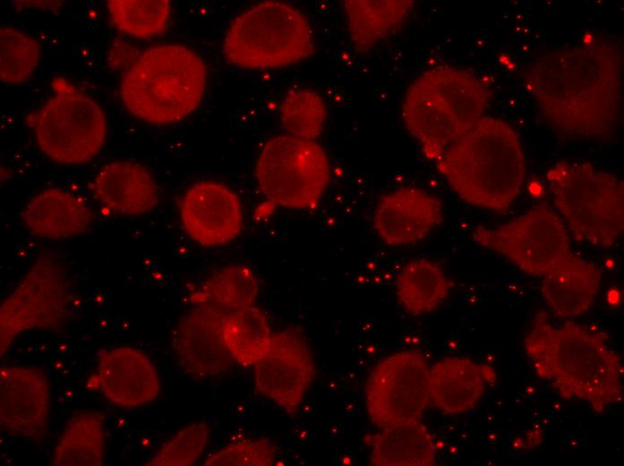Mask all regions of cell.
<instances>
[{
    "mask_svg": "<svg viewBox=\"0 0 624 466\" xmlns=\"http://www.w3.org/2000/svg\"><path fill=\"white\" fill-rule=\"evenodd\" d=\"M621 78L620 47L594 39L538 55L525 69L524 82L553 130L568 137L599 140L618 126Z\"/></svg>",
    "mask_w": 624,
    "mask_h": 466,
    "instance_id": "cell-1",
    "label": "cell"
},
{
    "mask_svg": "<svg viewBox=\"0 0 624 466\" xmlns=\"http://www.w3.org/2000/svg\"><path fill=\"white\" fill-rule=\"evenodd\" d=\"M524 350L536 375L562 398L584 401L596 414L622 401L623 362L604 332L571 321L556 325L539 310Z\"/></svg>",
    "mask_w": 624,
    "mask_h": 466,
    "instance_id": "cell-2",
    "label": "cell"
},
{
    "mask_svg": "<svg viewBox=\"0 0 624 466\" xmlns=\"http://www.w3.org/2000/svg\"><path fill=\"white\" fill-rule=\"evenodd\" d=\"M437 168L464 202L506 213L522 191L526 165L516 132L484 116L446 149Z\"/></svg>",
    "mask_w": 624,
    "mask_h": 466,
    "instance_id": "cell-3",
    "label": "cell"
},
{
    "mask_svg": "<svg viewBox=\"0 0 624 466\" xmlns=\"http://www.w3.org/2000/svg\"><path fill=\"white\" fill-rule=\"evenodd\" d=\"M490 96L487 84L472 71L434 66L407 89L402 103L403 121L425 157L437 162L484 116Z\"/></svg>",
    "mask_w": 624,
    "mask_h": 466,
    "instance_id": "cell-4",
    "label": "cell"
},
{
    "mask_svg": "<svg viewBox=\"0 0 624 466\" xmlns=\"http://www.w3.org/2000/svg\"><path fill=\"white\" fill-rule=\"evenodd\" d=\"M207 71L191 49L165 44L143 51L124 73L121 99L137 118L152 124L181 120L199 105Z\"/></svg>",
    "mask_w": 624,
    "mask_h": 466,
    "instance_id": "cell-5",
    "label": "cell"
},
{
    "mask_svg": "<svg viewBox=\"0 0 624 466\" xmlns=\"http://www.w3.org/2000/svg\"><path fill=\"white\" fill-rule=\"evenodd\" d=\"M553 202L576 241L611 247L624 229V184L586 161L559 162L548 173Z\"/></svg>",
    "mask_w": 624,
    "mask_h": 466,
    "instance_id": "cell-6",
    "label": "cell"
},
{
    "mask_svg": "<svg viewBox=\"0 0 624 466\" xmlns=\"http://www.w3.org/2000/svg\"><path fill=\"white\" fill-rule=\"evenodd\" d=\"M227 61L247 69L290 65L311 56L315 42L305 15L278 1H264L238 14L222 44Z\"/></svg>",
    "mask_w": 624,
    "mask_h": 466,
    "instance_id": "cell-7",
    "label": "cell"
},
{
    "mask_svg": "<svg viewBox=\"0 0 624 466\" xmlns=\"http://www.w3.org/2000/svg\"><path fill=\"white\" fill-rule=\"evenodd\" d=\"M74 304L65 263L53 252L40 253L1 303V358L23 332L64 328L72 320Z\"/></svg>",
    "mask_w": 624,
    "mask_h": 466,
    "instance_id": "cell-8",
    "label": "cell"
},
{
    "mask_svg": "<svg viewBox=\"0 0 624 466\" xmlns=\"http://www.w3.org/2000/svg\"><path fill=\"white\" fill-rule=\"evenodd\" d=\"M258 185L273 203L295 208L315 207L330 177L326 154L314 141L291 135L270 139L258 157Z\"/></svg>",
    "mask_w": 624,
    "mask_h": 466,
    "instance_id": "cell-9",
    "label": "cell"
},
{
    "mask_svg": "<svg viewBox=\"0 0 624 466\" xmlns=\"http://www.w3.org/2000/svg\"><path fill=\"white\" fill-rule=\"evenodd\" d=\"M107 121L100 105L72 85H56V95L40 109L35 135L40 150L65 164L90 161L100 151Z\"/></svg>",
    "mask_w": 624,
    "mask_h": 466,
    "instance_id": "cell-10",
    "label": "cell"
},
{
    "mask_svg": "<svg viewBox=\"0 0 624 466\" xmlns=\"http://www.w3.org/2000/svg\"><path fill=\"white\" fill-rule=\"evenodd\" d=\"M472 236L478 245L539 278L572 254L570 238L561 218L546 204L534 206L495 228L477 226Z\"/></svg>",
    "mask_w": 624,
    "mask_h": 466,
    "instance_id": "cell-11",
    "label": "cell"
},
{
    "mask_svg": "<svg viewBox=\"0 0 624 466\" xmlns=\"http://www.w3.org/2000/svg\"><path fill=\"white\" fill-rule=\"evenodd\" d=\"M430 366L420 350H401L381 359L366 383L368 416L377 428L420 420L430 401Z\"/></svg>",
    "mask_w": 624,
    "mask_h": 466,
    "instance_id": "cell-12",
    "label": "cell"
},
{
    "mask_svg": "<svg viewBox=\"0 0 624 466\" xmlns=\"http://www.w3.org/2000/svg\"><path fill=\"white\" fill-rule=\"evenodd\" d=\"M254 366L257 393L287 413H296L316 376L315 359L305 336L295 329L272 334L266 353Z\"/></svg>",
    "mask_w": 624,
    "mask_h": 466,
    "instance_id": "cell-13",
    "label": "cell"
},
{
    "mask_svg": "<svg viewBox=\"0 0 624 466\" xmlns=\"http://www.w3.org/2000/svg\"><path fill=\"white\" fill-rule=\"evenodd\" d=\"M230 312L199 304L183 316L172 332V349L180 368L197 380L225 373L234 360L224 341Z\"/></svg>",
    "mask_w": 624,
    "mask_h": 466,
    "instance_id": "cell-14",
    "label": "cell"
},
{
    "mask_svg": "<svg viewBox=\"0 0 624 466\" xmlns=\"http://www.w3.org/2000/svg\"><path fill=\"white\" fill-rule=\"evenodd\" d=\"M50 387L40 369L2 366L0 425L12 436L41 441L48 428Z\"/></svg>",
    "mask_w": 624,
    "mask_h": 466,
    "instance_id": "cell-15",
    "label": "cell"
},
{
    "mask_svg": "<svg viewBox=\"0 0 624 466\" xmlns=\"http://www.w3.org/2000/svg\"><path fill=\"white\" fill-rule=\"evenodd\" d=\"M180 218L189 237L206 246L235 238L243 220L238 196L224 185L211 181L195 184L185 193Z\"/></svg>",
    "mask_w": 624,
    "mask_h": 466,
    "instance_id": "cell-16",
    "label": "cell"
},
{
    "mask_svg": "<svg viewBox=\"0 0 624 466\" xmlns=\"http://www.w3.org/2000/svg\"><path fill=\"white\" fill-rule=\"evenodd\" d=\"M97 376L105 398L123 408L148 404L160 391L159 374L152 361L142 350L130 346L100 350Z\"/></svg>",
    "mask_w": 624,
    "mask_h": 466,
    "instance_id": "cell-17",
    "label": "cell"
},
{
    "mask_svg": "<svg viewBox=\"0 0 624 466\" xmlns=\"http://www.w3.org/2000/svg\"><path fill=\"white\" fill-rule=\"evenodd\" d=\"M443 220L438 198L415 186H404L386 194L378 201L373 227L387 245L403 246L419 242Z\"/></svg>",
    "mask_w": 624,
    "mask_h": 466,
    "instance_id": "cell-18",
    "label": "cell"
},
{
    "mask_svg": "<svg viewBox=\"0 0 624 466\" xmlns=\"http://www.w3.org/2000/svg\"><path fill=\"white\" fill-rule=\"evenodd\" d=\"M541 280L542 298L553 314L574 318L589 310L602 282L599 267L572 253Z\"/></svg>",
    "mask_w": 624,
    "mask_h": 466,
    "instance_id": "cell-19",
    "label": "cell"
},
{
    "mask_svg": "<svg viewBox=\"0 0 624 466\" xmlns=\"http://www.w3.org/2000/svg\"><path fill=\"white\" fill-rule=\"evenodd\" d=\"M495 376L490 367L468 358H443L430 367V401L447 415L467 412L475 407Z\"/></svg>",
    "mask_w": 624,
    "mask_h": 466,
    "instance_id": "cell-20",
    "label": "cell"
},
{
    "mask_svg": "<svg viewBox=\"0 0 624 466\" xmlns=\"http://www.w3.org/2000/svg\"><path fill=\"white\" fill-rule=\"evenodd\" d=\"M92 190L102 205L126 215L150 211L159 198L157 185L146 168L126 160L104 165L93 180Z\"/></svg>",
    "mask_w": 624,
    "mask_h": 466,
    "instance_id": "cell-21",
    "label": "cell"
},
{
    "mask_svg": "<svg viewBox=\"0 0 624 466\" xmlns=\"http://www.w3.org/2000/svg\"><path fill=\"white\" fill-rule=\"evenodd\" d=\"M92 219L91 210L81 197L58 188L38 194L22 211V220L33 235L52 239L85 232Z\"/></svg>",
    "mask_w": 624,
    "mask_h": 466,
    "instance_id": "cell-22",
    "label": "cell"
},
{
    "mask_svg": "<svg viewBox=\"0 0 624 466\" xmlns=\"http://www.w3.org/2000/svg\"><path fill=\"white\" fill-rule=\"evenodd\" d=\"M342 5L352 47L357 54L363 55L404 24L414 1L345 0Z\"/></svg>",
    "mask_w": 624,
    "mask_h": 466,
    "instance_id": "cell-23",
    "label": "cell"
},
{
    "mask_svg": "<svg viewBox=\"0 0 624 466\" xmlns=\"http://www.w3.org/2000/svg\"><path fill=\"white\" fill-rule=\"evenodd\" d=\"M370 462L377 466H429L436 462L433 436L417 420L405 425L380 428L366 437Z\"/></svg>",
    "mask_w": 624,
    "mask_h": 466,
    "instance_id": "cell-24",
    "label": "cell"
},
{
    "mask_svg": "<svg viewBox=\"0 0 624 466\" xmlns=\"http://www.w3.org/2000/svg\"><path fill=\"white\" fill-rule=\"evenodd\" d=\"M105 444V415L96 410L74 413L57 439L52 465L100 466L104 463Z\"/></svg>",
    "mask_w": 624,
    "mask_h": 466,
    "instance_id": "cell-25",
    "label": "cell"
},
{
    "mask_svg": "<svg viewBox=\"0 0 624 466\" xmlns=\"http://www.w3.org/2000/svg\"><path fill=\"white\" fill-rule=\"evenodd\" d=\"M449 280L436 263L419 258L408 262L399 272L395 292L399 304L411 315L435 310L446 298Z\"/></svg>",
    "mask_w": 624,
    "mask_h": 466,
    "instance_id": "cell-26",
    "label": "cell"
},
{
    "mask_svg": "<svg viewBox=\"0 0 624 466\" xmlns=\"http://www.w3.org/2000/svg\"><path fill=\"white\" fill-rule=\"evenodd\" d=\"M259 290L258 280L246 265L225 267L211 276L194 299L227 312L253 306Z\"/></svg>",
    "mask_w": 624,
    "mask_h": 466,
    "instance_id": "cell-27",
    "label": "cell"
},
{
    "mask_svg": "<svg viewBox=\"0 0 624 466\" xmlns=\"http://www.w3.org/2000/svg\"><path fill=\"white\" fill-rule=\"evenodd\" d=\"M272 333L264 314L256 306L233 311L224 329V341L234 360L255 365L267 351Z\"/></svg>",
    "mask_w": 624,
    "mask_h": 466,
    "instance_id": "cell-28",
    "label": "cell"
},
{
    "mask_svg": "<svg viewBox=\"0 0 624 466\" xmlns=\"http://www.w3.org/2000/svg\"><path fill=\"white\" fill-rule=\"evenodd\" d=\"M108 8L116 27L136 38L164 31L170 15L168 0H110Z\"/></svg>",
    "mask_w": 624,
    "mask_h": 466,
    "instance_id": "cell-29",
    "label": "cell"
},
{
    "mask_svg": "<svg viewBox=\"0 0 624 466\" xmlns=\"http://www.w3.org/2000/svg\"><path fill=\"white\" fill-rule=\"evenodd\" d=\"M280 117L290 135L314 140L324 128L326 108L321 96L309 89L290 91L283 99Z\"/></svg>",
    "mask_w": 624,
    "mask_h": 466,
    "instance_id": "cell-30",
    "label": "cell"
},
{
    "mask_svg": "<svg viewBox=\"0 0 624 466\" xmlns=\"http://www.w3.org/2000/svg\"><path fill=\"white\" fill-rule=\"evenodd\" d=\"M40 46L31 37L14 28H0V77L5 83L25 82L35 70Z\"/></svg>",
    "mask_w": 624,
    "mask_h": 466,
    "instance_id": "cell-31",
    "label": "cell"
},
{
    "mask_svg": "<svg viewBox=\"0 0 624 466\" xmlns=\"http://www.w3.org/2000/svg\"><path fill=\"white\" fill-rule=\"evenodd\" d=\"M211 429L205 421L186 425L166 441L148 461L152 466H188L203 454Z\"/></svg>",
    "mask_w": 624,
    "mask_h": 466,
    "instance_id": "cell-32",
    "label": "cell"
},
{
    "mask_svg": "<svg viewBox=\"0 0 624 466\" xmlns=\"http://www.w3.org/2000/svg\"><path fill=\"white\" fill-rule=\"evenodd\" d=\"M275 457V447L266 438L246 439L231 443L211 454L207 466H269Z\"/></svg>",
    "mask_w": 624,
    "mask_h": 466,
    "instance_id": "cell-33",
    "label": "cell"
}]
</instances>
